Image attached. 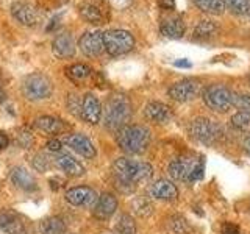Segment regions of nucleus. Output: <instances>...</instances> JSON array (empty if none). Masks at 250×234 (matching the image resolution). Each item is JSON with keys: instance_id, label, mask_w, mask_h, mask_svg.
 <instances>
[{"instance_id": "obj_1", "label": "nucleus", "mask_w": 250, "mask_h": 234, "mask_svg": "<svg viewBox=\"0 0 250 234\" xmlns=\"http://www.w3.org/2000/svg\"><path fill=\"white\" fill-rule=\"evenodd\" d=\"M113 175L119 187H135L138 183L150 179L153 175V169L147 162L117 158L113 164Z\"/></svg>"}, {"instance_id": "obj_2", "label": "nucleus", "mask_w": 250, "mask_h": 234, "mask_svg": "<svg viewBox=\"0 0 250 234\" xmlns=\"http://www.w3.org/2000/svg\"><path fill=\"white\" fill-rule=\"evenodd\" d=\"M150 130L144 125H125L117 130V145L128 155H143L150 145Z\"/></svg>"}, {"instance_id": "obj_3", "label": "nucleus", "mask_w": 250, "mask_h": 234, "mask_svg": "<svg viewBox=\"0 0 250 234\" xmlns=\"http://www.w3.org/2000/svg\"><path fill=\"white\" fill-rule=\"evenodd\" d=\"M102 117H104L105 127L109 130H119L125 127L131 117V103L128 97H125L124 94L109 96L104 106Z\"/></svg>"}, {"instance_id": "obj_4", "label": "nucleus", "mask_w": 250, "mask_h": 234, "mask_svg": "<svg viewBox=\"0 0 250 234\" xmlns=\"http://www.w3.org/2000/svg\"><path fill=\"white\" fill-rule=\"evenodd\" d=\"M52 92H53V84L50 81V78L44 74L33 72L22 80V94L25 96V98L31 101L50 98Z\"/></svg>"}, {"instance_id": "obj_5", "label": "nucleus", "mask_w": 250, "mask_h": 234, "mask_svg": "<svg viewBox=\"0 0 250 234\" xmlns=\"http://www.w3.org/2000/svg\"><path fill=\"white\" fill-rule=\"evenodd\" d=\"M102 35H104L105 50L109 55H113V57H121V55L128 53L135 47V38H133L128 30L111 28Z\"/></svg>"}, {"instance_id": "obj_6", "label": "nucleus", "mask_w": 250, "mask_h": 234, "mask_svg": "<svg viewBox=\"0 0 250 234\" xmlns=\"http://www.w3.org/2000/svg\"><path fill=\"white\" fill-rule=\"evenodd\" d=\"M233 91L222 84H211L203 91L202 98L205 105L217 113H227L233 108Z\"/></svg>"}, {"instance_id": "obj_7", "label": "nucleus", "mask_w": 250, "mask_h": 234, "mask_svg": "<svg viewBox=\"0 0 250 234\" xmlns=\"http://www.w3.org/2000/svg\"><path fill=\"white\" fill-rule=\"evenodd\" d=\"M189 133L195 140L207 145L214 144L222 136L221 125L208 119V117H197V119H194L189 125Z\"/></svg>"}, {"instance_id": "obj_8", "label": "nucleus", "mask_w": 250, "mask_h": 234, "mask_svg": "<svg viewBox=\"0 0 250 234\" xmlns=\"http://www.w3.org/2000/svg\"><path fill=\"white\" fill-rule=\"evenodd\" d=\"M200 91V83L197 80H192V78H185V80H180L174 83L167 91V96L178 101V103H185V101L192 100Z\"/></svg>"}, {"instance_id": "obj_9", "label": "nucleus", "mask_w": 250, "mask_h": 234, "mask_svg": "<svg viewBox=\"0 0 250 234\" xmlns=\"http://www.w3.org/2000/svg\"><path fill=\"white\" fill-rule=\"evenodd\" d=\"M78 49L83 55L89 58H96L105 50L104 47V35L99 30H91L86 31L82 35V38L78 39Z\"/></svg>"}, {"instance_id": "obj_10", "label": "nucleus", "mask_w": 250, "mask_h": 234, "mask_svg": "<svg viewBox=\"0 0 250 234\" xmlns=\"http://www.w3.org/2000/svg\"><path fill=\"white\" fill-rule=\"evenodd\" d=\"M62 144H66L67 147H70L75 153H78L80 156L86 159H94L96 158V147L91 142V139L84 135H80V133H75V135H67L64 139L61 140Z\"/></svg>"}, {"instance_id": "obj_11", "label": "nucleus", "mask_w": 250, "mask_h": 234, "mask_svg": "<svg viewBox=\"0 0 250 234\" xmlns=\"http://www.w3.org/2000/svg\"><path fill=\"white\" fill-rule=\"evenodd\" d=\"M11 14L13 18L22 25L33 27L39 20V11L38 8L28 2H14L11 5Z\"/></svg>"}, {"instance_id": "obj_12", "label": "nucleus", "mask_w": 250, "mask_h": 234, "mask_svg": "<svg viewBox=\"0 0 250 234\" xmlns=\"http://www.w3.org/2000/svg\"><path fill=\"white\" fill-rule=\"evenodd\" d=\"M80 109H82V117L88 123L97 125L100 122L102 113H104V106H102L100 100L94 96V94H86L82 98Z\"/></svg>"}, {"instance_id": "obj_13", "label": "nucleus", "mask_w": 250, "mask_h": 234, "mask_svg": "<svg viewBox=\"0 0 250 234\" xmlns=\"http://www.w3.org/2000/svg\"><path fill=\"white\" fill-rule=\"evenodd\" d=\"M197 162H199L197 159H192L189 156H180V158L174 159L169 164L167 172L170 178L175 179V181H188L192 169L195 167Z\"/></svg>"}, {"instance_id": "obj_14", "label": "nucleus", "mask_w": 250, "mask_h": 234, "mask_svg": "<svg viewBox=\"0 0 250 234\" xmlns=\"http://www.w3.org/2000/svg\"><path fill=\"white\" fill-rule=\"evenodd\" d=\"M66 201L72 206H91L97 200V194L92 187L88 186H77L66 192Z\"/></svg>"}, {"instance_id": "obj_15", "label": "nucleus", "mask_w": 250, "mask_h": 234, "mask_svg": "<svg viewBox=\"0 0 250 234\" xmlns=\"http://www.w3.org/2000/svg\"><path fill=\"white\" fill-rule=\"evenodd\" d=\"M77 45L70 33H60L53 38L52 41V52L57 58L69 59L75 55Z\"/></svg>"}, {"instance_id": "obj_16", "label": "nucleus", "mask_w": 250, "mask_h": 234, "mask_svg": "<svg viewBox=\"0 0 250 234\" xmlns=\"http://www.w3.org/2000/svg\"><path fill=\"white\" fill-rule=\"evenodd\" d=\"M0 230L5 234H27V228L21 217L13 211H0Z\"/></svg>"}, {"instance_id": "obj_17", "label": "nucleus", "mask_w": 250, "mask_h": 234, "mask_svg": "<svg viewBox=\"0 0 250 234\" xmlns=\"http://www.w3.org/2000/svg\"><path fill=\"white\" fill-rule=\"evenodd\" d=\"M144 116L153 123H166L172 119V111L163 101H150L144 108Z\"/></svg>"}, {"instance_id": "obj_18", "label": "nucleus", "mask_w": 250, "mask_h": 234, "mask_svg": "<svg viewBox=\"0 0 250 234\" xmlns=\"http://www.w3.org/2000/svg\"><path fill=\"white\" fill-rule=\"evenodd\" d=\"M150 195L156 200L163 201H174L178 197V189L177 186L169 181V179H158L155 181L150 187Z\"/></svg>"}, {"instance_id": "obj_19", "label": "nucleus", "mask_w": 250, "mask_h": 234, "mask_svg": "<svg viewBox=\"0 0 250 234\" xmlns=\"http://www.w3.org/2000/svg\"><path fill=\"white\" fill-rule=\"evenodd\" d=\"M117 209V198L113 194L104 192L97 197V205L94 208V215H96L99 220H106V218L111 217Z\"/></svg>"}, {"instance_id": "obj_20", "label": "nucleus", "mask_w": 250, "mask_h": 234, "mask_svg": "<svg viewBox=\"0 0 250 234\" xmlns=\"http://www.w3.org/2000/svg\"><path fill=\"white\" fill-rule=\"evenodd\" d=\"M160 31L163 36H166L169 39H182L185 36L186 25L180 16H170V18L161 22Z\"/></svg>"}, {"instance_id": "obj_21", "label": "nucleus", "mask_w": 250, "mask_h": 234, "mask_svg": "<svg viewBox=\"0 0 250 234\" xmlns=\"http://www.w3.org/2000/svg\"><path fill=\"white\" fill-rule=\"evenodd\" d=\"M55 162H57L58 169H61L66 175L72 176V178L83 176L86 174V169L83 167V164L80 161H77L75 158H72L70 155L61 153V155L57 156Z\"/></svg>"}, {"instance_id": "obj_22", "label": "nucleus", "mask_w": 250, "mask_h": 234, "mask_svg": "<svg viewBox=\"0 0 250 234\" xmlns=\"http://www.w3.org/2000/svg\"><path fill=\"white\" fill-rule=\"evenodd\" d=\"M11 181L23 191H33L38 187L36 179L33 178V175L23 167H14L11 170Z\"/></svg>"}, {"instance_id": "obj_23", "label": "nucleus", "mask_w": 250, "mask_h": 234, "mask_svg": "<svg viewBox=\"0 0 250 234\" xmlns=\"http://www.w3.org/2000/svg\"><path fill=\"white\" fill-rule=\"evenodd\" d=\"M35 127L38 130H41L42 133H47V135H60V133L64 131V123L62 120L57 119V117L52 116H41L35 120Z\"/></svg>"}, {"instance_id": "obj_24", "label": "nucleus", "mask_w": 250, "mask_h": 234, "mask_svg": "<svg viewBox=\"0 0 250 234\" xmlns=\"http://www.w3.org/2000/svg\"><path fill=\"white\" fill-rule=\"evenodd\" d=\"M80 14L84 20H88L89 23H104L105 20V11L102 10V6H99L94 2H84L80 5Z\"/></svg>"}, {"instance_id": "obj_25", "label": "nucleus", "mask_w": 250, "mask_h": 234, "mask_svg": "<svg viewBox=\"0 0 250 234\" xmlns=\"http://www.w3.org/2000/svg\"><path fill=\"white\" fill-rule=\"evenodd\" d=\"M39 231L41 234H64L66 223L60 217H47L39 223Z\"/></svg>"}, {"instance_id": "obj_26", "label": "nucleus", "mask_w": 250, "mask_h": 234, "mask_svg": "<svg viewBox=\"0 0 250 234\" xmlns=\"http://www.w3.org/2000/svg\"><path fill=\"white\" fill-rule=\"evenodd\" d=\"M219 27L214 20H200L197 25L194 27V38L197 39H208V38H213L214 35H217Z\"/></svg>"}, {"instance_id": "obj_27", "label": "nucleus", "mask_w": 250, "mask_h": 234, "mask_svg": "<svg viewBox=\"0 0 250 234\" xmlns=\"http://www.w3.org/2000/svg\"><path fill=\"white\" fill-rule=\"evenodd\" d=\"M194 5L199 8L200 11L207 14H222L225 11V2L224 0H192Z\"/></svg>"}, {"instance_id": "obj_28", "label": "nucleus", "mask_w": 250, "mask_h": 234, "mask_svg": "<svg viewBox=\"0 0 250 234\" xmlns=\"http://www.w3.org/2000/svg\"><path fill=\"white\" fill-rule=\"evenodd\" d=\"M92 74V70L88 64H83V62H77L67 67V77L74 81H84L86 78H89Z\"/></svg>"}, {"instance_id": "obj_29", "label": "nucleus", "mask_w": 250, "mask_h": 234, "mask_svg": "<svg viewBox=\"0 0 250 234\" xmlns=\"http://www.w3.org/2000/svg\"><path fill=\"white\" fill-rule=\"evenodd\" d=\"M169 230L174 234H189L192 233V226L183 215H172L169 218Z\"/></svg>"}, {"instance_id": "obj_30", "label": "nucleus", "mask_w": 250, "mask_h": 234, "mask_svg": "<svg viewBox=\"0 0 250 234\" xmlns=\"http://www.w3.org/2000/svg\"><path fill=\"white\" fill-rule=\"evenodd\" d=\"M133 206V211H135V214H138L139 217H148L152 213H153V205L152 201L146 198V197H138L133 200L131 203Z\"/></svg>"}, {"instance_id": "obj_31", "label": "nucleus", "mask_w": 250, "mask_h": 234, "mask_svg": "<svg viewBox=\"0 0 250 234\" xmlns=\"http://www.w3.org/2000/svg\"><path fill=\"white\" fill-rule=\"evenodd\" d=\"M116 231L119 234H136V223L128 214H122L116 223Z\"/></svg>"}, {"instance_id": "obj_32", "label": "nucleus", "mask_w": 250, "mask_h": 234, "mask_svg": "<svg viewBox=\"0 0 250 234\" xmlns=\"http://www.w3.org/2000/svg\"><path fill=\"white\" fill-rule=\"evenodd\" d=\"M225 6L238 16H247L250 14V0H224Z\"/></svg>"}, {"instance_id": "obj_33", "label": "nucleus", "mask_w": 250, "mask_h": 234, "mask_svg": "<svg viewBox=\"0 0 250 234\" xmlns=\"http://www.w3.org/2000/svg\"><path fill=\"white\" fill-rule=\"evenodd\" d=\"M231 125L236 130L247 131L250 130V113L247 111H238L231 116Z\"/></svg>"}, {"instance_id": "obj_34", "label": "nucleus", "mask_w": 250, "mask_h": 234, "mask_svg": "<svg viewBox=\"0 0 250 234\" xmlns=\"http://www.w3.org/2000/svg\"><path fill=\"white\" fill-rule=\"evenodd\" d=\"M31 166L38 172H47L52 169V159L49 155L45 153H38L33 159H31Z\"/></svg>"}, {"instance_id": "obj_35", "label": "nucleus", "mask_w": 250, "mask_h": 234, "mask_svg": "<svg viewBox=\"0 0 250 234\" xmlns=\"http://www.w3.org/2000/svg\"><path fill=\"white\" fill-rule=\"evenodd\" d=\"M233 106L239 111L250 113V94H233Z\"/></svg>"}, {"instance_id": "obj_36", "label": "nucleus", "mask_w": 250, "mask_h": 234, "mask_svg": "<svg viewBox=\"0 0 250 234\" xmlns=\"http://www.w3.org/2000/svg\"><path fill=\"white\" fill-rule=\"evenodd\" d=\"M16 144L22 148H28V147H31V144H33V136L27 131H21L19 135L16 136Z\"/></svg>"}, {"instance_id": "obj_37", "label": "nucleus", "mask_w": 250, "mask_h": 234, "mask_svg": "<svg viewBox=\"0 0 250 234\" xmlns=\"http://www.w3.org/2000/svg\"><path fill=\"white\" fill-rule=\"evenodd\" d=\"M203 172H205V166H203V161H199L195 164V167L192 169L191 175H189V179L188 181L192 183V181H199V179L203 178Z\"/></svg>"}, {"instance_id": "obj_38", "label": "nucleus", "mask_w": 250, "mask_h": 234, "mask_svg": "<svg viewBox=\"0 0 250 234\" xmlns=\"http://www.w3.org/2000/svg\"><path fill=\"white\" fill-rule=\"evenodd\" d=\"M47 150H50V152H61V148H62V142L61 140H58V139H52V140H49L47 142Z\"/></svg>"}, {"instance_id": "obj_39", "label": "nucleus", "mask_w": 250, "mask_h": 234, "mask_svg": "<svg viewBox=\"0 0 250 234\" xmlns=\"http://www.w3.org/2000/svg\"><path fill=\"white\" fill-rule=\"evenodd\" d=\"M222 234H239V228L231 223H225L222 226Z\"/></svg>"}, {"instance_id": "obj_40", "label": "nucleus", "mask_w": 250, "mask_h": 234, "mask_svg": "<svg viewBox=\"0 0 250 234\" xmlns=\"http://www.w3.org/2000/svg\"><path fill=\"white\" fill-rule=\"evenodd\" d=\"M174 64L177 66V67H191L192 64H191V61L188 59V58H180V59H177Z\"/></svg>"}, {"instance_id": "obj_41", "label": "nucleus", "mask_w": 250, "mask_h": 234, "mask_svg": "<svg viewBox=\"0 0 250 234\" xmlns=\"http://www.w3.org/2000/svg\"><path fill=\"white\" fill-rule=\"evenodd\" d=\"M8 142H10V139L5 135V133H0V150H3L5 147H8Z\"/></svg>"}, {"instance_id": "obj_42", "label": "nucleus", "mask_w": 250, "mask_h": 234, "mask_svg": "<svg viewBox=\"0 0 250 234\" xmlns=\"http://www.w3.org/2000/svg\"><path fill=\"white\" fill-rule=\"evenodd\" d=\"M105 2L111 3V5H114V6H124L125 3L128 2V0H105Z\"/></svg>"}, {"instance_id": "obj_43", "label": "nucleus", "mask_w": 250, "mask_h": 234, "mask_svg": "<svg viewBox=\"0 0 250 234\" xmlns=\"http://www.w3.org/2000/svg\"><path fill=\"white\" fill-rule=\"evenodd\" d=\"M244 148H246V152H247V155L250 156V135L244 139Z\"/></svg>"}, {"instance_id": "obj_44", "label": "nucleus", "mask_w": 250, "mask_h": 234, "mask_svg": "<svg viewBox=\"0 0 250 234\" xmlns=\"http://www.w3.org/2000/svg\"><path fill=\"white\" fill-rule=\"evenodd\" d=\"M161 5L163 6H166V8H169V10H170V8H174V0H163V2H161Z\"/></svg>"}, {"instance_id": "obj_45", "label": "nucleus", "mask_w": 250, "mask_h": 234, "mask_svg": "<svg viewBox=\"0 0 250 234\" xmlns=\"http://www.w3.org/2000/svg\"><path fill=\"white\" fill-rule=\"evenodd\" d=\"M3 100H5V91L0 88V103H2Z\"/></svg>"}, {"instance_id": "obj_46", "label": "nucleus", "mask_w": 250, "mask_h": 234, "mask_svg": "<svg viewBox=\"0 0 250 234\" xmlns=\"http://www.w3.org/2000/svg\"><path fill=\"white\" fill-rule=\"evenodd\" d=\"M249 81H250V78H249Z\"/></svg>"}]
</instances>
